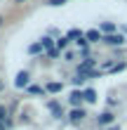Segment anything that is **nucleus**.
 <instances>
[{
    "mask_svg": "<svg viewBox=\"0 0 127 130\" xmlns=\"http://www.w3.org/2000/svg\"><path fill=\"white\" fill-rule=\"evenodd\" d=\"M28 80H31L28 71H19V73H17V80H14V85H17V88H28Z\"/></svg>",
    "mask_w": 127,
    "mask_h": 130,
    "instance_id": "obj_1",
    "label": "nucleus"
},
{
    "mask_svg": "<svg viewBox=\"0 0 127 130\" xmlns=\"http://www.w3.org/2000/svg\"><path fill=\"white\" fill-rule=\"evenodd\" d=\"M104 43H106V45H113V47H115V45L120 47V45L125 43V38L120 33H113V36H106V38H104Z\"/></svg>",
    "mask_w": 127,
    "mask_h": 130,
    "instance_id": "obj_2",
    "label": "nucleus"
},
{
    "mask_svg": "<svg viewBox=\"0 0 127 130\" xmlns=\"http://www.w3.org/2000/svg\"><path fill=\"white\" fill-rule=\"evenodd\" d=\"M85 38H87L89 43H99V40H104V38H101V31H99V28H89V31L85 33Z\"/></svg>",
    "mask_w": 127,
    "mask_h": 130,
    "instance_id": "obj_3",
    "label": "nucleus"
},
{
    "mask_svg": "<svg viewBox=\"0 0 127 130\" xmlns=\"http://www.w3.org/2000/svg\"><path fill=\"white\" fill-rule=\"evenodd\" d=\"M85 116H87L85 109H73V111H71V123H80Z\"/></svg>",
    "mask_w": 127,
    "mask_h": 130,
    "instance_id": "obj_4",
    "label": "nucleus"
},
{
    "mask_svg": "<svg viewBox=\"0 0 127 130\" xmlns=\"http://www.w3.org/2000/svg\"><path fill=\"white\" fill-rule=\"evenodd\" d=\"M68 99H71V104H73V106L78 109V104H80V102L85 99V92H80V90H75V92H71V97H68Z\"/></svg>",
    "mask_w": 127,
    "mask_h": 130,
    "instance_id": "obj_5",
    "label": "nucleus"
},
{
    "mask_svg": "<svg viewBox=\"0 0 127 130\" xmlns=\"http://www.w3.org/2000/svg\"><path fill=\"white\" fill-rule=\"evenodd\" d=\"M47 106H49V111L54 113V118H61V116H64V109L59 106V102H49Z\"/></svg>",
    "mask_w": 127,
    "mask_h": 130,
    "instance_id": "obj_6",
    "label": "nucleus"
},
{
    "mask_svg": "<svg viewBox=\"0 0 127 130\" xmlns=\"http://www.w3.org/2000/svg\"><path fill=\"white\" fill-rule=\"evenodd\" d=\"M96 121H99V125H108V123H113V113L106 111V113H101V116H96Z\"/></svg>",
    "mask_w": 127,
    "mask_h": 130,
    "instance_id": "obj_7",
    "label": "nucleus"
},
{
    "mask_svg": "<svg viewBox=\"0 0 127 130\" xmlns=\"http://www.w3.org/2000/svg\"><path fill=\"white\" fill-rule=\"evenodd\" d=\"M45 90H47V92H52V95H57V92H61V90H64V85H61V83H49Z\"/></svg>",
    "mask_w": 127,
    "mask_h": 130,
    "instance_id": "obj_8",
    "label": "nucleus"
},
{
    "mask_svg": "<svg viewBox=\"0 0 127 130\" xmlns=\"http://www.w3.org/2000/svg\"><path fill=\"white\" fill-rule=\"evenodd\" d=\"M40 43H42V47H45V50H47V52H54V50H57V47H54V45H52V38H47V36H45V38H42V40H40Z\"/></svg>",
    "mask_w": 127,
    "mask_h": 130,
    "instance_id": "obj_9",
    "label": "nucleus"
},
{
    "mask_svg": "<svg viewBox=\"0 0 127 130\" xmlns=\"http://www.w3.org/2000/svg\"><path fill=\"white\" fill-rule=\"evenodd\" d=\"M28 92H31V95H45L47 90L40 88V85H28Z\"/></svg>",
    "mask_w": 127,
    "mask_h": 130,
    "instance_id": "obj_10",
    "label": "nucleus"
},
{
    "mask_svg": "<svg viewBox=\"0 0 127 130\" xmlns=\"http://www.w3.org/2000/svg\"><path fill=\"white\" fill-rule=\"evenodd\" d=\"M68 40H71L68 36H64V38H59V40H57V50H66V45H68Z\"/></svg>",
    "mask_w": 127,
    "mask_h": 130,
    "instance_id": "obj_11",
    "label": "nucleus"
},
{
    "mask_svg": "<svg viewBox=\"0 0 127 130\" xmlns=\"http://www.w3.org/2000/svg\"><path fill=\"white\" fill-rule=\"evenodd\" d=\"M0 123H5L7 128H10V121H7V109H5V106H0Z\"/></svg>",
    "mask_w": 127,
    "mask_h": 130,
    "instance_id": "obj_12",
    "label": "nucleus"
},
{
    "mask_svg": "<svg viewBox=\"0 0 127 130\" xmlns=\"http://www.w3.org/2000/svg\"><path fill=\"white\" fill-rule=\"evenodd\" d=\"M101 31H106L108 36H113V31H115V26L111 24V21H106V24H101Z\"/></svg>",
    "mask_w": 127,
    "mask_h": 130,
    "instance_id": "obj_13",
    "label": "nucleus"
},
{
    "mask_svg": "<svg viewBox=\"0 0 127 130\" xmlns=\"http://www.w3.org/2000/svg\"><path fill=\"white\" fill-rule=\"evenodd\" d=\"M40 50H42V43H33L31 47H28V52H31V55H38Z\"/></svg>",
    "mask_w": 127,
    "mask_h": 130,
    "instance_id": "obj_14",
    "label": "nucleus"
},
{
    "mask_svg": "<svg viewBox=\"0 0 127 130\" xmlns=\"http://www.w3.org/2000/svg\"><path fill=\"white\" fill-rule=\"evenodd\" d=\"M85 99L87 102H96V92L94 90H85Z\"/></svg>",
    "mask_w": 127,
    "mask_h": 130,
    "instance_id": "obj_15",
    "label": "nucleus"
},
{
    "mask_svg": "<svg viewBox=\"0 0 127 130\" xmlns=\"http://www.w3.org/2000/svg\"><path fill=\"white\" fill-rule=\"evenodd\" d=\"M80 36H85V33H80V31H78V28H73V31H68V38H75V40H78V38H80Z\"/></svg>",
    "mask_w": 127,
    "mask_h": 130,
    "instance_id": "obj_16",
    "label": "nucleus"
},
{
    "mask_svg": "<svg viewBox=\"0 0 127 130\" xmlns=\"http://www.w3.org/2000/svg\"><path fill=\"white\" fill-rule=\"evenodd\" d=\"M64 3H66V0H49L52 7H59V5H64Z\"/></svg>",
    "mask_w": 127,
    "mask_h": 130,
    "instance_id": "obj_17",
    "label": "nucleus"
},
{
    "mask_svg": "<svg viewBox=\"0 0 127 130\" xmlns=\"http://www.w3.org/2000/svg\"><path fill=\"white\" fill-rule=\"evenodd\" d=\"M5 128H7V125H5V123H0V130H5Z\"/></svg>",
    "mask_w": 127,
    "mask_h": 130,
    "instance_id": "obj_18",
    "label": "nucleus"
},
{
    "mask_svg": "<svg viewBox=\"0 0 127 130\" xmlns=\"http://www.w3.org/2000/svg\"><path fill=\"white\" fill-rule=\"evenodd\" d=\"M3 88H5V83H3V80H0V90H3Z\"/></svg>",
    "mask_w": 127,
    "mask_h": 130,
    "instance_id": "obj_19",
    "label": "nucleus"
},
{
    "mask_svg": "<svg viewBox=\"0 0 127 130\" xmlns=\"http://www.w3.org/2000/svg\"><path fill=\"white\" fill-rule=\"evenodd\" d=\"M14 3H24V0H14Z\"/></svg>",
    "mask_w": 127,
    "mask_h": 130,
    "instance_id": "obj_20",
    "label": "nucleus"
},
{
    "mask_svg": "<svg viewBox=\"0 0 127 130\" xmlns=\"http://www.w3.org/2000/svg\"><path fill=\"white\" fill-rule=\"evenodd\" d=\"M0 24H3V17H0Z\"/></svg>",
    "mask_w": 127,
    "mask_h": 130,
    "instance_id": "obj_21",
    "label": "nucleus"
}]
</instances>
